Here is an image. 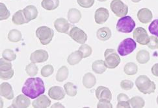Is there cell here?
Masks as SVG:
<instances>
[{"instance_id": "obj_20", "label": "cell", "mask_w": 158, "mask_h": 108, "mask_svg": "<svg viewBox=\"0 0 158 108\" xmlns=\"http://www.w3.org/2000/svg\"><path fill=\"white\" fill-rule=\"evenodd\" d=\"M111 31L109 28L104 27L99 29L96 33V37L98 40L105 41L109 40L111 37Z\"/></svg>"}, {"instance_id": "obj_38", "label": "cell", "mask_w": 158, "mask_h": 108, "mask_svg": "<svg viewBox=\"0 0 158 108\" xmlns=\"http://www.w3.org/2000/svg\"><path fill=\"white\" fill-rule=\"evenodd\" d=\"M53 71L54 69L53 66L52 65L48 64L44 66V67L41 69L40 73L43 77H48L53 73Z\"/></svg>"}, {"instance_id": "obj_12", "label": "cell", "mask_w": 158, "mask_h": 108, "mask_svg": "<svg viewBox=\"0 0 158 108\" xmlns=\"http://www.w3.org/2000/svg\"><path fill=\"white\" fill-rule=\"evenodd\" d=\"M109 17V10L104 7H100L97 9L94 14V20L97 24H103L106 23Z\"/></svg>"}, {"instance_id": "obj_40", "label": "cell", "mask_w": 158, "mask_h": 108, "mask_svg": "<svg viewBox=\"0 0 158 108\" xmlns=\"http://www.w3.org/2000/svg\"><path fill=\"white\" fill-rule=\"evenodd\" d=\"M77 2L80 7L85 9L92 7L94 3V0H77Z\"/></svg>"}, {"instance_id": "obj_1", "label": "cell", "mask_w": 158, "mask_h": 108, "mask_svg": "<svg viewBox=\"0 0 158 108\" xmlns=\"http://www.w3.org/2000/svg\"><path fill=\"white\" fill-rule=\"evenodd\" d=\"M22 92L29 98L35 99L45 93L44 83L39 77L29 78L24 83Z\"/></svg>"}, {"instance_id": "obj_36", "label": "cell", "mask_w": 158, "mask_h": 108, "mask_svg": "<svg viewBox=\"0 0 158 108\" xmlns=\"http://www.w3.org/2000/svg\"><path fill=\"white\" fill-rule=\"evenodd\" d=\"M2 56L5 60H7L8 61L12 62L14 61L16 59V53L11 49H5L2 54Z\"/></svg>"}, {"instance_id": "obj_27", "label": "cell", "mask_w": 158, "mask_h": 108, "mask_svg": "<svg viewBox=\"0 0 158 108\" xmlns=\"http://www.w3.org/2000/svg\"><path fill=\"white\" fill-rule=\"evenodd\" d=\"M41 5L46 10H53L59 7V0H42Z\"/></svg>"}, {"instance_id": "obj_3", "label": "cell", "mask_w": 158, "mask_h": 108, "mask_svg": "<svg viewBox=\"0 0 158 108\" xmlns=\"http://www.w3.org/2000/svg\"><path fill=\"white\" fill-rule=\"evenodd\" d=\"M36 35L42 45H46L49 44L54 36L53 30L46 26L39 27L36 31Z\"/></svg>"}, {"instance_id": "obj_13", "label": "cell", "mask_w": 158, "mask_h": 108, "mask_svg": "<svg viewBox=\"0 0 158 108\" xmlns=\"http://www.w3.org/2000/svg\"><path fill=\"white\" fill-rule=\"evenodd\" d=\"M96 97L98 100H112V93L109 88L105 86H99L96 89Z\"/></svg>"}, {"instance_id": "obj_7", "label": "cell", "mask_w": 158, "mask_h": 108, "mask_svg": "<svg viewBox=\"0 0 158 108\" xmlns=\"http://www.w3.org/2000/svg\"><path fill=\"white\" fill-rule=\"evenodd\" d=\"M110 8L117 17H124L128 13V7L121 0H113L110 4Z\"/></svg>"}, {"instance_id": "obj_17", "label": "cell", "mask_w": 158, "mask_h": 108, "mask_svg": "<svg viewBox=\"0 0 158 108\" xmlns=\"http://www.w3.org/2000/svg\"><path fill=\"white\" fill-rule=\"evenodd\" d=\"M54 27L60 33H67L70 28V24L66 19L60 17L54 21Z\"/></svg>"}, {"instance_id": "obj_42", "label": "cell", "mask_w": 158, "mask_h": 108, "mask_svg": "<svg viewBox=\"0 0 158 108\" xmlns=\"http://www.w3.org/2000/svg\"><path fill=\"white\" fill-rule=\"evenodd\" d=\"M148 48L150 49H158V39L157 37H154V36H151L150 37L149 42L147 44Z\"/></svg>"}, {"instance_id": "obj_41", "label": "cell", "mask_w": 158, "mask_h": 108, "mask_svg": "<svg viewBox=\"0 0 158 108\" xmlns=\"http://www.w3.org/2000/svg\"><path fill=\"white\" fill-rule=\"evenodd\" d=\"M15 74L13 69L7 71H0V78L3 80H7L13 78Z\"/></svg>"}, {"instance_id": "obj_37", "label": "cell", "mask_w": 158, "mask_h": 108, "mask_svg": "<svg viewBox=\"0 0 158 108\" xmlns=\"http://www.w3.org/2000/svg\"><path fill=\"white\" fill-rule=\"evenodd\" d=\"M13 68V65L10 61L2 58L0 59V71H7Z\"/></svg>"}, {"instance_id": "obj_43", "label": "cell", "mask_w": 158, "mask_h": 108, "mask_svg": "<svg viewBox=\"0 0 158 108\" xmlns=\"http://www.w3.org/2000/svg\"><path fill=\"white\" fill-rule=\"evenodd\" d=\"M134 86L133 82L130 80H124L120 82V87L123 89L128 91V90L131 89Z\"/></svg>"}, {"instance_id": "obj_8", "label": "cell", "mask_w": 158, "mask_h": 108, "mask_svg": "<svg viewBox=\"0 0 158 108\" xmlns=\"http://www.w3.org/2000/svg\"><path fill=\"white\" fill-rule=\"evenodd\" d=\"M69 36L77 43L81 45L84 44L87 40V34L83 30L77 27H74L71 29L69 33Z\"/></svg>"}, {"instance_id": "obj_47", "label": "cell", "mask_w": 158, "mask_h": 108, "mask_svg": "<svg viewBox=\"0 0 158 108\" xmlns=\"http://www.w3.org/2000/svg\"><path fill=\"white\" fill-rule=\"evenodd\" d=\"M52 108H57V107H59V108H64V106H63V105H62L60 103H56V104H54L53 105H52V107H51Z\"/></svg>"}, {"instance_id": "obj_46", "label": "cell", "mask_w": 158, "mask_h": 108, "mask_svg": "<svg viewBox=\"0 0 158 108\" xmlns=\"http://www.w3.org/2000/svg\"><path fill=\"white\" fill-rule=\"evenodd\" d=\"M151 71L154 76L158 77V63L154 64L152 66V68L151 69Z\"/></svg>"}, {"instance_id": "obj_30", "label": "cell", "mask_w": 158, "mask_h": 108, "mask_svg": "<svg viewBox=\"0 0 158 108\" xmlns=\"http://www.w3.org/2000/svg\"><path fill=\"white\" fill-rule=\"evenodd\" d=\"M22 35L20 31L17 29H12L8 34V39L11 42H18L22 40Z\"/></svg>"}, {"instance_id": "obj_26", "label": "cell", "mask_w": 158, "mask_h": 108, "mask_svg": "<svg viewBox=\"0 0 158 108\" xmlns=\"http://www.w3.org/2000/svg\"><path fill=\"white\" fill-rule=\"evenodd\" d=\"M150 53L148 51L145 49H142L139 51L136 55L137 61L141 64H145L150 60Z\"/></svg>"}, {"instance_id": "obj_5", "label": "cell", "mask_w": 158, "mask_h": 108, "mask_svg": "<svg viewBox=\"0 0 158 108\" xmlns=\"http://www.w3.org/2000/svg\"><path fill=\"white\" fill-rule=\"evenodd\" d=\"M105 63L108 69H114L120 63V58L113 49H107L104 52Z\"/></svg>"}, {"instance_id": "obj_2", "label": "cell", "mask_w": 158, "mask_h": 108, "mask_svg": "<svg viewBox=\"0 0 158 108\" xmlns=\"http://www.w3.org/2000/svg\"><path fill=\"white\" fill-rule=\"evenodd\" d=\"M135 85L139 91L144 94L153 93L156 89V83L146 75L139 76L135 80Z\"/></svg>"}, {"instance_id": "obj_35", "label": "cell", "mask_w": 158, "mask_h": 108, "mask_svg": "<svg viewBox=\"0 0 158 108\" xmlns=\"http://www.w3.org/2000/svg\"><path fill=\"white\" fill-rule=\"evenodd\" d=\"M79 51H81L83 55V58H86L89 57L91 54L93 52V49L89 45L83 44L81 45L80 48H79Z\"/></svg>"}, {"instance_id": "obj_18", "label": "cell", "mask_w": 158, "mask_h": 108, "mask_svg": "<svg viewBox=\"0 0 158 108\" xmlns=\"http://www.w3.org/2000/svg\"><path fill=\"white\" fill-rule=\"evenodd\" d=\"M52 101L46 95H41L35 100L32 106L34 108H46L50 106Z\"/></svg>"}, {"instance_id": "obj_39", "label": "cell", "mask_w": 158, "mask_h": 108, "mask_svg": "<svg viewBox=\"0 0 158 108\" xmlns=\"http://www.w3.org/2000/svg\"><path fill=\"white\" fill-rule=\"evenodd\" d=\"M150 33L158 38V19L154 20L148 27Z\"/></svg>"}, {"instance_id": "obj_32", "label": "cell", "mask_w": 158, "mask_h": 108, "mask_svg": "<svg viewBox=\"0 0 158 108\" xmlns=\"http://www.w3.org/2000/svg\"><path fill=\"white\" fill-rule=\"evenodd\" d=\"M64 91L69 97H75L77 94V87L71 82H67L64 85Z\"/></svg>"}, {"instance_id": "obj_29", "label": "cell", "mask_w": 158, "mask_h": 108, "mask_svg": "<svg viewBox=\"0 0 158 108\" xmlns=\"http://www.w3.org/2000/svg\"><path fill=\"white\" fill-rule=\"evenodd\" d=\"M69 76V69L66 66H62L57 73L56 80L59 82H62L67 79Z\"/></svg>"}, {"instance_id": "obj_4", "label": "cell", "mask_w": 158, "mask_h": 108, "mask_svg": "<svg viewBox=\"0 0 158 108\" xmlns=\"http://www.w3.org/2000/svg\"><path fill=\"white\" fill-rule=\"evenodd\" d=\"M135 27V22L130 16H124L118 20L117 23V30L123 33H131Z\"/></svg>"}, {"instance_id": "obj_50", "label": "cell", "mask_w": 158, "mask_h": 108, "mask_svg": "<svg viewBox=\"0 0 158 108\" xmlns=\"http://www.w3.org/2000/svg\"><path fill=\"white\" fill-rule=\"evenodd\" d=\"M156 102H157V105H158V96H157V99H156Z\"/></svg>"}, {"instance_id": "obj_23", "label": "cell", "mask_w": 158, "mask_h": 108, "mask_svg": "<svg viewBox=\"0 0 158 108\" xmlns=\"http://www.w3.org/2000/svg\"><path fill=\"white\" fill-rule=\"evenodd\" d=\"M107 68L105 62L103 61L102 60H98L94 61L92 65V69L96 74H103L106 71Z\"/></svg>"}, {"instance_id": "obj_48", "label": "cell", "mask_w": 158, "mask_h": 108, "mask_svg": "<svg viewBox=\"0 0 158 108\" xmlns=\"http://www.w3.org/2000/svg\"><path fill=\"white\" fill-rule=\"evenodd\" d=\"M141 1V0H131V2H133V3H135L140 2Z\"/></svg>"}, {"instance_id": "obj_24", "label": "cell", "mask_w": 158, "mask_h": 108, "mask_svg": "<svg viewBox=\"0 0 158 108\" xmlns=\"http://www.w3.org/2000/svg\"><path fill=\"white\" fill-rule=\"evenodd\" d=\"M96 83V79L93 74L88 73L84 75L83 79V84L85 87L87 89L92 88L95 86Z\"/></svg>"}, {"instance_id": "obj_19", "label": "cell", "mask_w": 158, "mask_h": 108, "mask_svg": "<svg viewBox=\"0 0 158 108\" xmlns=\"http://www.w3.org/2000/svg\"><path fill=\"white\" fill-rule=\"evenodd\" d=\"M23 11L26 19L29 21L36 19L38 16V10L34 5L27 6L25 9H23Z\"/></svg>"}, {"instance_id": "obj_15", "label": "cell", "mask_w": 158, "mask_h": 108, "mask_svg": "<svg viewBox=\"0 0 158 108\" xmlns=\"http://www.w3.org/2000/svg\"><path fill=\"white\" fill-rule=\"evenodd\" d=\"M0 94L7 100L14 98V92L11 85L8 82H3L0 86Z\"/></svg>"}, {"instance_id": "obj_9", "label": "cell", "mask_w": 158, "mask_h": 108, "mask_svg": "<svg viewBox=\"0 0 158 108\" xmlns=\"http://www.w3.org/2000/svg\"><path fill=\"white\" fill-rule=\"evenodd\" d=\"M133 39L140 45H146L149 42L150 37L143 27H137L133 31Z\"/></svg>"}, {"instance_id": "obj_16", "label": "cell", "mask_w": 158, "mask_h": 108, "mask_svg": "<svg viewBox=\"0 0 158 108\" xmlns=\"http://www.w3.org/2000/svg\"><path fill=\"white\" fill-rule=\"evenodd\" d=\"M153 15L150 9L143 8L139 10L137 13V18L142 23L146 24L150 23L152 20Z\"/></svg>"}, {"instance_id": "obj_21", "label": "cell", "mask_w": 158, "mask_h": 108, "mask_svg": "<svg viewBox=\"0 0 158 108\" xmlns=\"http://www.w3.org/2000/svg\"><path fill=\"white\" fill-rule=\"evenodd\" d=\"M12 21H13L15 25H23V24L27 23L29 22L26 19L23 10H20L16 12L13 16Z\"/></svg>"}, {"instance_id": "obj_45", "label": "cell", "mask_w": 158, "mask_h": 108, "mask_svg": "<svg viewBox=\"0 0 158 108\" xmlns=\"http://www.w3.org/2000/svg\"><path fill=\"white\" fill-rule=\"evenodd\" d=\"M117 107V108H130V107H131L130 101L118 102Z\"/></svg>"}, {"instance_id": "obj_11", "label": "cell", "mask_w": 158, "mask_h": 108, "mask_svg": "<svg viewBox=\"0 0 158 108\" xmlns=\"http://www.w3.org/2000/svg\"><path fill=\"white\" fill-rule=\"evenodd\" d=\"M48 57H49V55H48V53L46 51L43 49L36 50L31 55L30 60L35 64L42 63L47 61Z\"/></svg>"}, {"instance_id": "obj_49", "label": "cell", "mask_w": 158, "mask_h": 108, "mask_svg": "<svg viewBox=\"0 0 158 108\" xmlns=\"http://www.w3.org/2000/svg\"><path fill=\"white\" fill-rule=\"evenodd\" d=\"M98 2H106L107 0H98Z\"/></svg>"}, {"instance_id": "obj_28", "label": "cell", "mask_w": 158, "mask_h": 108, "mask_svg": "<svg viewBox=\"0 0 158 108\" xmlns=\"http://www.w3.org/2000/svg\"><path fill=\"white\" fill-rule=\"evenodd\" d=\"M124 71L125 74L128 76L135 75L138 72V67L136 64L133 62H129L125 65Z\"/></svg>"}, {"instance_id": "obj_22", "label": "cell", "mask_w": 158, "mask_h": 108, "mask_svg": "<svg viewBox=\"0 0 158 108\" xmlns=\"http://www.w3.org/2000/svg\"><path fill=\"white\" fill-rule=\"evenodd\" d=\"M81 19V13L77 9L72 8L69 9L68 13V20L71 23H78Z\"/></svg>"}, {"instance_id": "obj_10", "label": "cell", "mask_w": 158, "mask_h": 108, "mask_svg": "<svg viewBox=\"0 0 158 108\" xmlns=\"http://www.w3.org/2000/svg\"><path fill=\"white\" fill-rule=\"evenodd\" d=\"M31 101L25 94H19L14 99L13 103L9 107L13 108H27L30 106Z\"/></svg>"}, {"instance_id": "obj_6", "label": "cell", "mask_w": 158, "mask_h": 108, "mask_svg": "<svg viewBox=\"0 0 158 108\" xmlns=\"http://www.w3.org/2000/svg\"><path fill=\"white\" fill-rule=\"evenodd\" d=\"M137 47V44L134 40L127 38L121 41L118 47V52L120 56H126L133 52Z\"/></svg>"}, {"instance_id": "obj_33", "label": "cell", "mask_w": 158, "mask_h": 108, "mask_svg": "<svg viewBox=\"0 0 158 108\" xmlns=\"http://www.w3.org/2000/svg\"><path fill=\"white\" fill-rule=\"evenodd\" d=\"M10 16V11L7 9L6 5L3 3H0V20H7Z\"/></svg>"}, {"instance_id": "obj_25", "label": "cell", "mask_w": 158, "mask_h": 108, "mask_svg": "<svg viewBox=\"0 0 158 108\" xmlns=\"http://www.w3.org/2000/svg\"><path fill=\"white\" fill-rule=\"evenodd\" d=\"M83 58L82 53L78 50L70 54L67 58V62L70 65H75L80 63Z\"/></svg>"}, {"instance_id": "obj_34", "label": "cell", "mask_w": 158, "mask_h": 108, "mask_svg": "<svg viewBox=\"0 0 158 108\" xmlns=\"http://www.w3.org/2000/svg\"><path fill=\"white\" fill-rule=\"evenodd\" d=\"M39 68L35 63H31L28 64L26 68V71L27 74L30 76H35L38 73Z\"/></svg>"}, {"instance_id": "obj_44", "label": "cell", "mask_w": 158, "mask_h": 108, "mask_svg": "<svg viewBox=\"0 0 158 108\" xmlns=\"http://www.w3.org/2000/svg\"><path fill=\"white\" fill-rule=\"evenodd\" d=\"M98 108H112L113 105L110 102V101L107 100H99V102L97 104Z\"/></svg>"}, {"instance_id": "obj_31", "label": "cell", "mask_w": 158, "mask_h": 108, "mask_svg": "<svg viewBox=\"0 0 158 108\" xmlns=\"http://www.w3.org/2000/svg\"><path fill=\"white\" fill-rule=\"evenodd\" d=\"M131 107L133 108H143L145 105L144 99L140 97H133L130 99Z\"/></svg>"}, {"instance_id": "obj_14", "label": "cell", "mask_w": 158, "mask_h": 108, "mask_svg": "<svg viewBox=\"0 0 158 108\" xmlns=\"http://www.w3.org/2000/svg\"><path fill=\"white\" fill-rule=\"evenodd\" d=\"M65 93L61 87L53 86L48 91V95L53 100H60L64 98Z\"/></svg>"}]
</instances>
